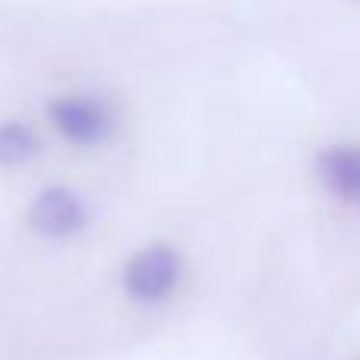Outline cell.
Segmentation results:
<instances>
[{
    "label": "cell",
    "mask_w": 360,
    "mask_h": 360,
    "mask_svg": "<svg viewBox=\"0 0 360 360\" xmlns=\"http://www.w3.org/2000/svg\"><path fill=\"white\" fill-rule=\"evenodd\" d=\"M35 152H38V136L29 124H19V120L0 124V165L19 168V165L32 162Z\"/></svg>",
    "instance_id": "obj_5"
},
{
    "label": "cell",
    "mask_w": 360,
    "mask_h": 360,
    "mask_svg": "<svg viewBox=\"0 0 360 360\" xmlns=\"http://www.w3.org/2000/svg\"><path fill=\"white\" fill-rule=\"evenodd\" d=\"M316 180L338 205L360 212V143H332L313 162Z\"/></svg>",
    "instance_id": "obj_4"
},
{
    "label": "cell",
    "mask_w": 360,
    "mask_h": 360,
    "mask_svg": "<svg viewBox=\"0 0 360 360\" xmlns=\"http://www.w3.org/2000/svg\"><path fill=\"white\" fill-rule=\"evenodd\" d=\"M184 281V256L171 243H149L124 262L120 288L136 304H162Z\"/></svg>",
    "instance_id": "obj_1"
},
{
    "label": "cell",
    "mask_w": 360,
    "mask_h": 360,
    "mask_svg": "<svg viewBox=\"0 0 360 360\" xmlns=\"http://www.w3.org/2000/svg\"><path fill=\"white\" fill-rule=\"evenodd\" d=\"M25 224L44 240H70L89 228V205L67 186H44L25 209Z\"/></svg>",
    "instance_id": "obj_3"
},
{
    "label": "cell",
    "mask_w": 360,
    "mask_h": 360,
    "mask_svg": "<svg viewBox=\"0 0 360 360\" xmlns=\"http://www.w3.org/2000/svg\"><path fill=\"white\" fill-rule=\"evenodd\" d=\"M54 130L73 146H101L117 130V111L108 98L86 92L60 95L48 105Z\"/></svg>",
    "instance_id": "obj_2"
}]
</instances>
